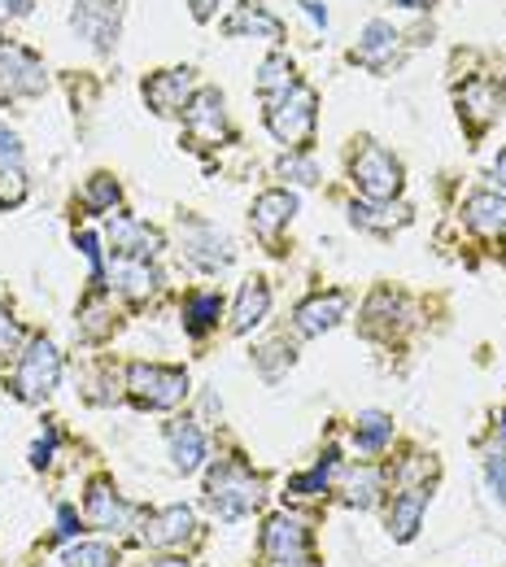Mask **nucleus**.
<instances>
[{
	"label": "nucleus",
	"instance_id": "obj_3",
	"mask_svg": "<svg viewBox=\"0 0 506 567\" xmlns=\"http://www.w3.org/2000/svg\"><path fill=\"white\" fill-rule=\"evenodd\" d=\"M127 389L148 411H171L188 393V371L179 367H157V362H132L127 367Z\"/></svg>",
	"mask_w": 506,
	"mask_h": 567
},
{
	"label": "nucleus",
	"instance_id": "obj_23",
	"mask_svg": "<svg viewBox=\"0 0 506 567\" xmlns=\"http://www.w3.org/2000/svg\"><path fill=\"white\" fill-rule=\"evenodd\" d=\"M467 227L481 231V236H506V197L503 193H476L467 197Z\"/></svg>",
	"mask_w": 506,
	"mask_h": 567
},
{
	"label": "nucleus",
	"instance_id": "obj_36",
	"mask_svg": "<svg viewBox=\"0 0 506 567\" xmlns=\"http://www.w3.org/2000/svg\"><path fill=\"white\" fill-rule=\"evenodd\" d=\"M18 341H22V328L13 323L9 310H0V358L18 354Z\"/></svg>",
	"mask_w": 506,
	"mask_h": 567
},
{
	"label": "nucleus",
	"instance_id": "obj_8",
	"mask_svg": "<svg viewBox=\"0 0 506 567\" xmlns=\"http://www.w3.org/2000/svg\"><path fill=\"white\" fill-rule=\"evenodd\" d=\"M71 27L92 44V49H114L118 40V4H105V0H79L71 13Z\"/></svg>",
	"mask_w": 506,
	"mask_h": 567
},
{
	"label": "nucleus",
	"instance_id": "obj_35",
	"mask_svg": "<svg viewBox=\"0 0 506 567\" xmlns=\"http://www.w3.org/2000/svg\"><path fill=\"white\" fill-rule=\"evenodd\" d=\"M280 175H292L297 184H314V179H319V166H314L310 157H285V162H280Z\"/></svg>",
	"mask_w": 506,
	"mask_h": 567
},
{
	"label": "nucleus",
	"instance_id": "obj_10",
	"mask_svg": "<svg viewBox=\"0 0 506 567\" xmlns=\"http://www.w3.org/2000/svg\"><path fill=\"white\" fill-rule=\"evenodd\" d=\"M0 87L9 96H35V92H44V66L27 49L4 44L0 49Z\"/></svg>",
	"mask_w": 506,
	"mask_h": 567
},
{
	"label": "nucleus",
	"instance_id": "obj_2",
	"mask_svg": "<svg viewBox=\"0 0 506 567\" xmlns=\"http://www.w3.org/2000/svg\"><path fill=\"white\" fill-rule=\"evenodd\" d=\"M62 380V354L53 350L49 337H35L22 354H18V371H13V393L22 402H44Z\"/></svg>",
	"mask_w": 506,
	"mask_h": 567
},
{
	"label": "nucleus",
	"instance_id": "obj_30",
	"mask_svg": "<svg viewBox=\"0 0 506 567\" xmlns=\"http://www.w3.org/2000/svg\"><path fill=\"white\" fill-rule=\"evenodd\" d=\"M332 472H337V450H328L306 476H297V481H289V494L297 497H314V494H323L328 485H332Z\"/></svg>",
	"mask_w": 506,
	"mask_h": 567
},
{
	"label": "nucleus",
	"instance_id": "obj_38",
	"mask_svg": "<svg viewBox=\"0 0 506 567\" xmlns=\"http://www.w3.org/2000/svg\"><path fill=\"white\" fill-rule=\"evenodd\" d=\"M0 166H22V141L9 127H0Z\"/></svg>",
	"mask_w": 506,
	"mask_h": 567
},
{
	"label": "nucleus",
	"instance_id": "obj_7",
	"mask_svg": "<svg viewBox=\"0 0 506 567\" xmlns=\"http://www.w3.org/2000/svg\"><path fill=\"white\" fill-rule=\"evenodd\" d=\"M262 559L271 564H289V559H301L306 546H310V528L297 519V515H271L267 528H262Z\"/></svg>",
	"mask_w": 506,
	"mask_h": 567
},
{
	"label": "nucleus",
	"instance_id": "obj_4",
	"mask_svg": "<svg viewBox=\"0 0 506 567\" xmlns=\"http://www.w3.org/2000/svg\"><path fill=\"white\" fill-rule=\"evenodd\" d=\"M267 127H271V136L280 144L301 148L314 136V92L297 83L280 101H267Z\"/></svg>",
	"mask_w": 506,
	"mask_h": 567
},
{
	"label": "nucleus",
	"instance_id": "obj_9",
	"mask_svg": "<svg viewBox=\"0 0 506 567\" xmlns=\"http://www.w3.org/2000/svg\"><path fill=\"white\" fill-rule=\"evenodd\" d=\"M105 236H110L114 258H141V262H148V258L162 254V236H157L148 223H136V218H127V214L110 218Z\"/></svg>",
	"mask_w": 506,
	"mask_h": 567
},
{
	"label": "nucleus",
	"instance_id": "obj_47",
	"mask_svg": "<svg viewBox=\"0 0 506 567\" xmlns=\"http://www.w3.org/2000/svg\"><path fill=\"white\" fill-rule=\"evenodd\" d=\"M498 445H503V450H506V411H503V415H498Z\"/></svg>",
	"mask_w": 506,
	"mask_h": 567
},
{
	"label": "nucleus",
	"instance_id": "obj_32",
	"mask_svg": "<svg viewBox=\"0 0 506 567\" xmlns=\"http://www.w3.org/2000/svg\"><path fill=\"white\" fill-rule=\"evenodd\" d=\"M66 567H118V555L101 542H83V546L66 550Z\"/></svg>",
	"mask_w": 506,
	"mask_h": 567
},
{
	"label": "nucleus",
	"instance_id": "obj_33",
	"mask_svg": "<svg viewBox=\"0 0 506 567\" xmlns=\"http://www.w3.org/2000/svg\"><path fill=\"white\" fill-rule=\"evenodd\" d=\"M83 202H87L92 210H114V206H118V184H114L110 175H92V184H87Z\"/></svg>",
	"mask_w": 506,
	"mask_h": 567
},
{
	"label": "nucleus",
	"instance_id": "obj_37",
	"mask_svg": "<svg viewBox=\"0 0 506 567\" xmlns=\"http://www.w3.org/2000/svg\"><path fill=\"white\" fill-rule=\"evenodd\" d=\"M485 481H489V489L498 502H506V454H494L489 463H485Z\"/></svg>",
	"mask_w": 506,
	"mask_h": 567
},
{
	"label": "nucleus",
	"instance_id": "obj_28",
	"mask_svg": "<svg viewBox=\"0 0 506 567\" xmlns=\"http://www.w3.org/2000/svg\"><path fill=\"white\" fill-rule=\"evenodd\" d=\"M341 489H345V502H350V506H375V497L384 489V476H380L375 467H350Z\"/></svg>",
	"mask_w": 506,
	"mask_h": 567
},
{
	"label": "nucleus",
	"instance_id": "obj_43",
	"mask_svg": "<svg viewBox=\"0 0 506 567\" xmlns=\"http://www.w3.org/2000/svg\"><path fill=\"white\" fill-rule=\"evenodd\" d=\"M4 9H13L22 18V13H31V0H4Z\"/></svg>",
	"mask_w": 506,
	"mask_h": 567
},
{
	"label": "nucleus",
	"instance_id": "obj_13",
	"mask_svg": "<svg viewBox=\"0 0 506 567\" xmlns=\"http://www.w3.org/2000/svg\"><path fill=\"white\" fill-rule=\"evenodd\" d=\"M145 101H148V110H157V114H179V110H188V101H193V71L153 74L145 83Z\"/></svg>",
	"mask_w": 506,
	"mask_h": 567
},
{
	"label": "nucleus",
	"instance_id": "obj_25",
	"mask_svg": "<svg viewBox=\"0 0 506 567\" xmlns=\"http://www.w3.org/2000/svg\"><path fill=\"white\" fill-rule=\"evenodd\" d=\"M350 218H354V227H366V231H393V227H402V223H411V210L406 206H397V210H389V206H380V202H354L350 206Z\"/></svg>",
	"mask_w": 506,
	"mask_h": 567
},
{
	"label": "nucleus",
	"instance_id": "obj_39",
	"mask_svg": "<svg viewBox=\"0 0 506 567\" xmlns=\"http://www.w3.org/2000/svg\"><path fill=\"white\" fill-rule=\"evenodd\" d=\"M58 519H62V537H74V533H79V515H74L71 506H62V515H58Z\"/></svg>",
	"mask_w": 506,
	"mask_h": 567
},
{
	"label": "nucleus",
	"instance_id": "obj_45",
	"mask_svg": "<svg viewBox=\"0 0 506 567\" xmlns=\"http://www.w3.org/2000/svg\"><path fill=\"white\" fill-rule=\"evenodd\" d=\"M153 567H197V564H188V559H153Z\"/></svg>",
	"mask_w": 506,
	"mask_h": 567
},
{
	"label": "nucleus",
	"instance_id": "obj_41",
	"mask_svg": "<svg viewBox=\"0 0 506 567\" xmlns=\"http://www.w3.org/2000/svg\"><path fill=\"white\" fill-rule=\"evenodd\" d=\"M301 9H306V13H310V18L319 22V27H328V13H323V9L314 4V0H301Z\"/></svg>",
	"mask_w": 506,
	"mask_h": 567
},
{
	"label": "nucleus",
	"instance_id": "obj_40",
	"mask_svg": "<svg viewBox=\"0 0 506 567\" xmlns=\"http://www.w3.org/2000/svg\"><path fill=\"white\" fill-rule=\"evenodd\" d=\"M188 4H193V18H197V22H206V18L215 13L218 0H188Z\"/></svg>",
	"mask_w": 506,
	"mask_h": 567
},
{
	"label": "nucleus",
	"instance_id": "obj_6",
	"mask_svg": "<svg viewBox=\"0 0 506 567\" xmlns=\"http://www.w3.org/2000/svg\"><path fill=\"white\" fill-rule=\"evenodd\" d=\"M179 236H184V254H188L197 267H206V271H218V267H227V262L236 258L231 240H227L218 227L202 223V218H188V223L179 227Z\"/></svg>",
	"mask_w": 506,
	"mask_h": 567
},
{
	"label": "nucleus",
	"instance_id": "obj_18",
	"mask_svg": "<svg viewBox=\"0 0 506 567\" xmlns=\"http://www.w3.org/2000/svg\"><path fill=\"white\" fill-rule=\"evenodd\" d=\"M297 214V197L285 193V188H271V193H262L258 202H254V231L262 236V240H276V231L280 227H289V218Z\"/></svg>",
	"mask_w": 506,
	"mask_h": 567
},
{
	"label": "nucleus",
	"instance_id": "obj_20",
	"mask_svg": "<svg viewBox=\"0 0 506 567\" xmlns=\"http://www.w3.org/2000/svg\"><path fill=\"white\" fill-rule=\"evenodd\" d=\"M271 310V288L267 280H245L240 284V297H236V310H231V332H254Z\"/></svg>",
	"mask_w": 506,
	"mask_h": 567
},
{
	"label": "nucleus",
	"instance_id": "obj_5",
	"mask_svg": "<svg viewBox=\"0 0 506 567\" xmlns=\"http://www.w3.org/2000/svg\"><path fill=\"white\" fill-rule=\"evenodd\" d=\"M350 175H354V184H359V193L366 202H393L402 193V162L380 144L362 148L354 157V166H350Z\"/></svg>",
	"mask_w": 506,
	"mask_h": 567
},
{
	"label": "nucleus",
	"instance_id": "obj_14",
	"mask_svg": "<svg viewBox=\"0 0 506 567\" xmlns=\"http://www.w3.org/2000/svg\"><path fill=\"white\" fill-rule=\"evenodd\" d=\"M345 306H350L345 292H319V297L301 301V306H297V332H301V337H319V332L337 328V323L345 319Z\"/></svg>",
	"mask_w": 506,
	"mask_h": 567
},
{
	"label": "nucleus",
	"instance_id": "obj_24",
	"mask_svg": "<svg viewBox=\"0 0 506 567\" xmlns=\"http://www.w3.org/2000/svg\"><path fill=\"white\" fill-rule=\"evenodd\" d=\"M397 53V31L389 27V22H366L359 35V49H354V58H359L362 66H384L389 58Z\"/></svg>",
	"mask_w": 506,
	"mask_h": 567
},
{
	"label": "nucleus",
	"instance_id": "obj_42",
	"mask_svg": "<svg viewBox=\"0 0 506 567\" xmlns=\"http://www.w3.org/2000/svg\"><path fill=\"white\" fill-rule=\"evenodd\" d=\"M494 179H498V184L506 188V148L498 153V162H494Z\"/></svg>",
	"mask_w": 506,
	"mask_h": 567
},
{
	"label": "nucleus",
	"instance_id": "obj_34",
	"mask_svg": "<svg viewBox=\"0 0 506 567\" xmlns=\"http://www.w3.org/2000/svg\"><path fill=\"white\" fill-rule=\"evenodd\" d=\"M22 197H27V179H22V171H18V166H0V210L18 206Z\"/></svg>",
	"mask_w": 506,
	"mask_h": 567
},
{
	"label": "nucleus",
	"instance_id": "obj_29",
	"mask_svg": "<svg viewBox=\"0 0 506 567\" xmlns=\"http://www.w3.org/2000/svg\"><path fill=\"white\" fill-rule=\"evenodd\" d=\"M218 310H223L218 292H193V297L184 301V328H188L193 337H202L206 328L218 323Z\"/></svg>",
	"mask_w": 506,
	"mask_h": 567
},
{
	"label": "nucleus",
	"instance_id": "obj_15",
	"mask_svg": "<svg viewBox=\"0 0 506 567\" xmlns=\"http://www.w3.org/2000/svg\"><path fill=\"white\" fill-rule=\"evenodd\" d=\"M193 528H197V519H193L188 506H166V511L148 515L141 537H145L148 546H184L193 537Z\"/></svg>",
	"mask_w": 506,
	"mask_h": 567
},
{
	"label": "nucleus",
	"instance_id": "obj_12",
	"mask_svg": "<svg viewBox=\"0 0 506 567\" xmlns=\"http://www.w3.org/2000/svg\"><path fill=\"white\" fill-rule=\"evenodd\" d=\"M83 519H87L92 528H101V533H114V528H123V524L132 519V506L118 497V489H114L110 481H92L87 502H83Z\"/></svg>",
	"mask_w": 506,
	"mask_h": 567
},
{
	"label": "nucleus",
	"instance_id": "obj_26",
	"mask_svg": "<svg viewBox=\"0 0 506 567\" xmlns=\"http://www.w3.org/2000/svg\"><path fill=\"white\" fill-rule=\"evenodd\" d=\"M354 441H359V450H366V454H380L393 441V420L384 411H362L359 420H354Z\"/></svg>",
	"mask_w": 506,
	"mask_h": 567
},
{
	"label": "nucleus",
	"instance_id": "obj_11",
	"mask_svg": "<svg viewBox=\"0 0 506 567\" xmlns=\"http://www.w3.org/2000/svg\"><path fill=\"white\" fill-rule=\"evenodd\" d=\"M184 123H188V132L202 144H218L227 136V114H223V96H218L215 87L193 92V101L184 110Z\"/></svg>",
	"mask_w": 506,
	"mask_h": 567
},
{
	"label": "nucleus",
	"instance_id": "obj_19",
	"mask_svg": "<svg viewBox=\"0 0 506 567\" xmlns=\"http://www.w3.org/2000/svg\"><path fill=\"white\" fill-rule=\"evenodd\" d=\"M458 105H463V118H467L472 127H489V123L503 114V96H498V87H494L489 79H472V83H463Z\"/></svg>",
	"mask_w": 506,
	"mask_h": 567
},
{
	"label": "nucleus",
	"instance_id": "obj_21",
	"mask_svg": "<svg viewBox=\"0 0 506 567\" xmlns=\"http://www.w3.org/2000/svg\"><path fill=\"white\" fill-rule=\"evenodd\" d=\"M110 288H118L123 297L141 301L157 288V271L141 258H110Z\"/></svg>",
	"mask_w": 506,
	"mask_h": 567
},
{
	"label": "nucleus",
	"instance_id": "obj_22",
	"mask_svg": "<svg viewBox=\"0 0 506 567\" xmlns=\"http://www.w3.org/2000/svg\"><path fill=\"white\" fill-rule=\"evenodd\" d=\"M223 31L227 35H245V31H254V35H267V40H285V22L280 18H271L262 4H254V0H240L236 4V13L223 22Z\"/></svg>",
	"mask_w": 506,
	"mask_h": 567
},
{
	"label": "nucleus",
	"instance_id": "obj_27",
	"mask_svg": "<svg viewBox=\"0 0 506 567\" xmlns=\"http://www.w3.org/2000/svg\"><path fill=\"white\" fill-rule=\"evenodd\" d=\"M297 87V79H292V62L289 58H267L262 62V71H258V92H262V101H280L285 92Z\"/></svg>",
	"mask_w": 506,
	"mask_h": 567
},
{
	"label": "nucleus",
	"instance_id": "obj_1",
	"mask_svg": "<svg viewBox=\"0 0 506 567\" xmlns=\"http://www.w3.org/2000/svg\"><path fill=\"white\" fill-rule=\"evenodd\" d=\"M206 502L218 519H240L254 506H262V485L240 467V463H223L206 481Z\"/></svg>",
	"mask_w": 506,
	"mask_h": 567
},
{
	"label": "nucleus",
	"instance_id": "obj_16",
	"mask_svg": "<svg viewBox=\"0 0 506 567\" xmlns=\"http://www.w3.org/2000/svg\"><path fill=\"white\" fill-rule=\"evenodd\" d=\"M424 511H428V489H402V494L393 497L389 515H384L389 537L393 542H411L420 533V524H424Z\"/></svg>",
	"mask_w": 506,
	"mask_h": 567
},
{
	"label": "nucleus",
	"instance_id": "obj_31",
	"mask_svg": "<svg viewBox=\"0 0 506 567\" xmlns=\"http://www.w3.org/2000/svg\"><path fill=\"white\" fill-rule=\"evenodd\" d=\"M114 332V310L105 306V301H87L83 310H79V337L83 341H101V337H110Z\"/></svg>",
	"mask_w": 506,
	"mask_h": 567
},
{
	"label": "nucleus",
	"instance_id": "obj_44",
	"mask_svg": "<svg viewBox=\"0 0 506 567\" xmlns=\"http://www.w3.org/2000/svg\"><path fill=\"white\" fill-rule=\"evenodd\" d=\"M271 567H319L310 555H301V559H289V564H271Z\"/></svg>",
	"mask_w": 506,
	"mask_h": 567
},
{
	"label": "nucleus",
	"instance_id": "obj_46",
	"mask_svg": "<svg viewBox=\"0 0 506 567\" xmlns=\"http://www.w3.org/2000/svg\"><path fill=\"white\" fill-rule=\"evenodd\" d=\"M393 4H402V9H428L433 0H393Z\"/></svg>",
	"mask_w": 506,
	"mask_h": 567
},
{
	"label": "nucleus",
	"instance_id": "obj_17",
	"mask_svg": "<svg viewBox=\"0 0 506 567\" xmlns=\"http://www.w3.org/2000/svg\"><path fill=\"white\" fill-rule=\"evenodd\" d=\"M166 441H171V458H175V472H197L206 463V432L193 424V420H175L166 427Z\"/></svg>",
	"mask_w": 506,
	"mask_h": 567
}]
</instances>
